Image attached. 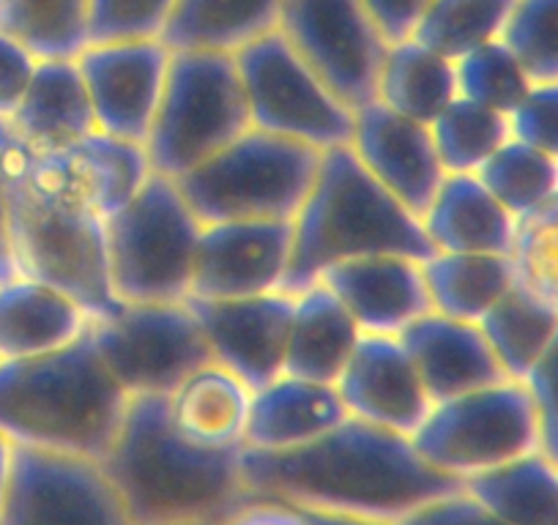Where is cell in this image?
<instances>
[{
    "instance_id": "ee69618b",
    "label": "cell",
    "mask_w": 558,
    "mask_h": 525,
    "mask_svg": "<svg viewBox=\"0 0 558 525\" xmlns=\"http://www.w3.org/2000/svg\"><path fill=\"white\" fill-rule=\"evenodd\" d=\"M36 66L39 61L23 45L0 34V118L14 115L34 80Z\"/></svg>"
},
{
    "instance_id": "74e56055",
    "label": "cell",
    "mask_w": 558,
    "mask_h": 525,
    "mask_svg": "<svg viewBox=\"0 0 558 525\" xmlns=\"http://www.w3.org/2000/svg\"><path fill=\"white\" fill-rule=\"evenodd\" d=\"M509 257L518 280L558 309V195L518 217Z\"/></svg>"
},
{
    "instance_id": "ffe728a7",
    "label": "cell",
    "mask_w": 558,
    "mask_h": 525,
    "mask_svg": "<svg viewBox=\"0 0 558 525\" xmlns=\"http://www.w3.org/2000/svg\"><path fill=\"white\" fill-rule=\"evenodd\" d=\"M400 342L433 403H447L469 391L512 380L504 373L480 323L427 313L402 331Z\"/></svg>"
},
{
    "instance_id": "f546056e",
    "label": "cell",
    "mask_w": 558,
    "mask_h": 525,
    "mask_svg": "<svg viewBox=\"0 0 558 525\" xmlns=\"http://www.w3.org/2000/svg\"><path fill=\"white\" fill-rule=\"evenodd\" d=\"M425 266L433 313L480 323L487 309L514 285V262L509 255H463L436 252Z\"/></svg>"
},
{
    "instance_id": "f6af8a7d",
    "label": "cell",
    "mask_w": 558,
    "mask_h": 525,
    "mask_svg": "<svg viewBox=\"0 0 558 525\" xmlns=\"http://www.w3.org/2000/svg\"><path fill=\"white\" fill-rule=\"evenodd\" d=\"M389 45L411 39L433 0H362Z\"/></svg>"
},
{
    "instance_id": "8fae6325",
    "label": "cell",
    "mask_w": 558,
    "mask_h": 525,
    "mask_svg": "<svg viewBox=\"0 0 558 525\" xmlns=\"http://www.w3.org/2000/svg\"><path fill=\"white\" fill-rule=\"evenodd\" d=\"M90 337L107 373L129 398H170L195 369L214 362L186 302L123 304L116 318L90 320Z\"/></svg>"
},
{
    "instance_id": "60d3db41",
    "label": "cell",
    "mask_w": 558,
    "mask_h": 525,
    "mask_svg": "<svg viewBox=\"0 0 558 525\" xmlns=\"http://www.w3.org/2000/svg\"><path fill=\"white\" fill-rule=\"evenodd\" d=\"M514 141L558 159V83H534L509 115Z\"/></svg>"
},
{
    "instance_id": "5bb4252c",
    "label": "cell",
    "mask_w": 558,
    "mask_h": 525,
    "mask_svg": "<svg viewBox=\"0 0 558 525\" xmlns=\"http://www.w3.org/2000/svg\"><path fill=\"white\" fill-rule=\"evenodd\" d=\"M170 61L173 50L162 39L99 41L85 47L77 63L99 132L146 146Z\"/></svg>"
},
{
    "instance_id": "9a60e30c",
    "label": "cell",
    "mask_w": 558,
    "mask_h": 525,
    "mask_svg": "<svg viewBox=\"0 0 558 525\" xmlns=\"http://www.w3.org/2000/svg\"><path fill=\"white\" fill-rule=\"evenodd\" d=\"M214 362L239 375L252 391L286 375L288 334L296 296L286 291L250 298H186Z\"/></svg>"
},
{
    "instance_id": "d6986e66",
    "label": "cell",
    "mask_w": 558,
    "mask_h": 525,
    "mask_svg": "<svg viewBox=\"0 0 558 525\" xmlns=\"http://www.w3.org/2000/svg\"><path fill=\"white\" fill-rule=\"evenodd\" d=\"M318 282L345 304L362 334L400 337L408 326L433 313L425 266L405 255L342 260L326 269Z\"/></svg>"
},
{
    "instance_id": "681fc988",
    "label": "cell",
    "mask_w": 558,
    "mask_h": 525,
    "mask_svg": "<svg viewBox=\"0 0 558 525\" xmlns=\"http://www.w3.org/2000/svg\"><path fill=\"white\" fill-rule=\"evenodd\" d=\"M12 465H14V441L0 432V514H3L9 481H12Z\"/></svg>"
},
{
    "instance_id": "cb8c5ba5",
    "label": "cell",
    "mask_w": 558,
    "mask_h": 525,
    "mask_svg": "<svg viewBox=\"0 0 558 525\" xmlns=\"http://www.w3.org/2000/svg\"><path fill=\"white\" fill-rule=\"evenodd\" d=\"M436 252L512 255L518 219L490 195L480 175H447L422 217Z\"/></svg>"
},
{
    "instance_id": "9c48e42d",
    "label": "cell",
    "mask_w": 558,
    "mask_h": 525,
    "mask_svg": "<svg viewBox=\"0 0 558 525\" xmlns=\"http://www.w3.org/2000/svg\"><path fill=\"white\" fill-rule=\"evenodd\" d=\"M411 443L425 463L458 481L539 452L529 389L523 380H501L436 403Z\"/></svg>"
},
{
    "instance_id": "d590c367",
    "label": "cell",
    "mask_w": 558,
    "mask_h": 525,
    "mask_svg": "<svg viewBox=\"0 0 558 525\" xmlns=\"http://www.w3.org/2000/svg\"><path fill=\"white\" fill-rule=\"evenodd\" d=\"M476 175L514 219L558 195V159L514 137H509Z\"/></svg>"
},
{
    "instance_id": "52a82bcc",
    "label": "cell",
    "mask_w": 558,
    "mask_h": 525,
    "mask_svg": "<svg viewBox=\"0 0 558 525\" xmlns=\"http://www.w3.org/2000/svg\"><path fill=\"white\" fill-rule=\"evenodd\" d=\"M203 222L175 179L151 173L143 190L107 219L110 282L123 304L186 302Z\"/></svg>"
},
{
    "instance_id": "7a4b0ae2",
    "label": "cell",
    "mask_w": 558,
    "mask_h": 525,
    "mask_svg": "<svg viewBox=\"0 0 558 525\" xmlns=\"http://www.w3.org/2000/svg\"><path fill=\"white\" fill-rule=\"evenodd\" d=\"M0 175L7 186L20 277L72 296L94 320L116 318L107 219L85 192L66 148L36 151L0 118Z\"/></svg>"
},
{
    "instance_id": "83f0119b",
    "label": "cell",
    "mask_w": 558,
    "mask_h": 525,
    "mask_svg": "<svg viewBox=\"0 0 558 525\" xmlns=\"http://www.w3.org/2000/svg\"><path fill=\"white\" fill-rule=\"evenodd\" d=\"M458 96V63L452 58L430 50L413 36L389 45L375 99L430 126Z\"/></svg>"
},
{
    "instance_id": "2e32d148",
    "label": "cell",
    "mask_w": 558,
    "mask_h": 525,
    "mask_svg": "<svg viewBox=\"0 0 558 525\" xmlns=\"http://www.w3.org/2000/svg\"><path fill=\"white\" fill-rule=\"evenodd\" d=\"M293 219L203 224L190 298H250L282 291Z\"/></svg>"
},
{
    "instance_id": "f35d334b",
    "label": "cell",
    "mask_w": 558,
    "mask_h": 525,
    "mask_svg": "<svg viewBox=\"0 0 558 525\" xmlns=\"http://www.w3.org/2000/svg\"><path fill=\"white\" fill-rule=\"evenodd\" d=\"M531 83H558V0H518L504 30Z\"/></svg>"
},
{
    "instance_id": "ba28073f",
    "label": "cell",
    "mask_w": 558,
    "mask_h": 525,
    "mask_svg": "<svg viewBox=\"0 0 558 525\" xmlns=\"http://www.w3.org/2000/svg\"><path fill=\"white\" fill-rule=\"evenodd\" d=\"M252 129L235 56L173 52L146 154L154 173L181 179Z\"/></svg>"
},
{
    "instance_id": "5b68a950",
    "label": "cell",
    "mask_w": 558,
    "mask_h": 525,
    "mask_svg": "<svg viewBox=\"0 0 558 525\" xmlns=\"http://www.w3.org/2000/svg\"><path fill=\"white\" fill-rule=\"evenodd\" d=\"M373 255L425 262L436 255V246L422 219L369 175L351 146L329 148L293 219V257L282 291L296 296L337 262Z\"/></svg>"
},
{
    "instance_id": "484cf974",
    "label": "cell",
    "mask_w": 558,
    "mask_h": 525,
    "mask_svg": "<svg viewBox=\"0 0 558 525\" xmlns=\"http://www.w3.org/2000/svg\"><path fill=\"white\" fill-rule=\"evenodd\" d=\"M255 391L235 373L211 362L195 369L168 398L173 427L203 449L244 447Z\"/></svg>"
},
{
    "instance_id": "ac0fdd59",
    "label": "cell",
    "mask_w": 558,
    "mask_h": 525,
    "mask_svg": "<svg viewBox=\"0 0 558 525\" xmlns=\"http://www.w3.org/2000/svg\"><path fill=\"white\" fill-rule=\"evenodd\" d=\"M337 391L351 416L408 438L436 405L400 337L386 334H362Z\"/></svg>"
},
{
    "instance_id": "7402d4cb",
    "label": "cell",
    "mask_w": 558,
    "mask_h": 525,
    "mask_svg": "<svg viewBox=\"0 0 558 525\" xmlns=\"http://www.w3.org/2000/svg\"><path fill=\"white\" fill-rule=\"evenodd\" d=\"M36 151H61L99 132L77 61H39L23 101L9 118Z\"/></svg>"
},
{
    "instance_id": "7dc6e473",
    "label": "cell",
    "mask_w": 558,
    "mask_h": 525,
    "mask_svg": "<svg viewBox=\"0 0 558 525\" xmlns=\"http://www.w3.org/2000/svg\"><path fill=\"white\" fill-rule=\"evenodd\" d=\"M17 257H14V241H12V219H9V200L7 186H3V175H0V285L3 282L17 280Z\"/></svg>"
},
{
    "instance_id": "8992f818",
    "label": "cell",
    "mask_w": 558,
    "mask_h": 525,
    "mask_svg": "<svg viewBox=\"0 0 558 525\" xmlns=\"http://www.w3.org/2000/svg\"><path fill=\"white\" fill-rule=\"evenodd\" d=\"M324 151L263 129H246L225 151L175 179L203 224L296 219Z\"/></svg>"
},
{
    "instance_id": "f907efd6",
    "label": "cell",
    "mask_w": 558,
    "mask_h": 525,
    "mask_svg": "<svg viewBox=\"0 0 558 525\" xmlns=\"http://www.w3.org/2000/svg\"><path fill=\"white\" fill-rule=\"evenodd\" d=\"M186 525H211V523H186Z\"/></svg>"
},
{
    "instance_id": "1f68e13d",
    "label": "cell",
    "mask_w": 558,
    "mask_h": 525,
    "mask_svg": "<svg viewBox=\"0 0 558 525\" xmlns=\"http://www.w3.org/2000/svg\"><path fill=\"white\" fill-rule=\"evenodd\" d=\"M0 34L36 61H77L90 45V0H0Z\"/></svg>"
},
{
    "instance_id": "8d00e7d4",
    "label": "cell",
    "mask_w": 558,
    "mask_h": 525,
    "mask_svg": "<svg viewBox=\"0 0 558 525\" xmlns=\"http://www.w3.org/2000/svg\"><path fill=\"white\" fill-rule=\"evenodd\" d=\"M454 63H458L460 96L504 115H512L514 107L525 99L534 85L514 52L504 45V39L490 41Z\"/></svg>"
},
{
    "instance_id": "7c38bea8",
    "label": "cell",
    "mask_w": 558,
    "mask_h": 525,
    "mask_svg": "<svg viewBox=\"0 0 558 525\" xmlns=\"http://www.w3.org/2000/svg\"><path fill=\"white\" fill-rule=\"evenodd\" d=\"M279 34L348 107L378 96L389 41L362 0H286Z\"/></svg>"
},
{
    "instance_id": "4316f807",
    "label": "cell",
    "mask_w": 558,
    "mask_h": 525,
    "mask_svg": "<svg viewBox=\"0 0 558 525\" xmlns=\"http://www.w3.org/2000/svg\"><path fill=\"white\" fill-rule=\"evenodd\" d=\"M286 0H179L159 39L173 52H228L279 30Z\"/></svg>"
},
{
    "instance_id": "d6a6232c",
    "label": "cell",
    "mask_w": 558,
    "mask_h": 525,
    "mask_svg": "<svg viewBox=\"0 0 558 525\" xmlns=\"http://www.w3.org/2000/svg\"><path fill=\"white\" fill-rule=\"evenodd\" d=\"M85 192L105 219L121 211L154 173L146 146L94 132L66 148Z\"/></svg>"
},
{
    "instance_id": "7bdbcfd3",
    "label": "cell",
    "mask_w": 558,
    "mask_h": 525,
    "mask_svg": "<svg viewBox=\"0 0 558 525\" xmlns=\"http://www.w3.org/2000/svg\"><path fill=\"white\" fill-rule=\"evenodd\" d=\"M400 525H509L501 517L482 506L476 498H471L465 490L452 492L447 498L427 503L418 512L408 514L400 520Z\"/></svg>"
},
{
    "instance_id": "e0dca14e",
    "label": "cell",
    "mask_w": 558,
    "mask_h": 525,
    "mask_svg": "<svg viewBox=\"0 0 558 525\" xmlns=\"http://www.w3.org/2000/svg\"><path fill=\"white\" fill-rule=\"evenodd\" d=\"M351 148L369 175L408 211L418 219L425 217L447 179L427 123L400 115L384 101L373 99L353 110Z\"/></svg>"
},
{
    "instance_id": "3957f363",
    "label": "cell",
    "mask_w": 558,
    "mask_h": 525,
    "mask_svg": "<svg viewBox=\"0 0 558 525\" xmlns=\"http://www.w3.org/2000/svg\"><path fill=\"white\" fill-rule=\"evenodd\" d=\"M241 449L195 447L173 427L165 394H137L99 463L134 525H219L252 501Z\"/></svg>"
},
{
    "instance_id": "c3c4849f",
    "label": "cell",
    "mask_w": 558,
    "mask_h": 525,
    "mask_svg": "<svg viewBox=\"0 0 558 525\" xmlns=\"http://www.w3.org/2000/svg\"><path fill=\"white\" fill-rule=\"evenodd\" d=\"M302 514L310 520V525H400V523H389V520L351 517V514H331V512H310V509H302Z\"/></svg>"
},
{
    "instance_id": "d4e9b609",
    "label": "cell",
    "mask_w": 558,
    "mask_h": 525,
    "mask_svg": "<svg viewBox=\"0 0 558 525\" xmlns=\"http://www.w3.org/2000/svg\"><path fill=\"white\" fill-rule=\"evenodd\" d=\"M359 340L362 329L345 304L324 282H315L307 291L296 293L291 334H288L286 375L337 386Z\"/></svg>"
},
{
    "instance_id": "e575fe53",
    "label": "cell",
    "mask_w": 558,
    "mask_h": 525,
    "mask_svg": "<svg viewBox=\"0 0 558 525\" xmlns=\"http://www.w3.org/2000/svg\"><path fill=\"white\" fill-rule=\"evenodd\" d=\"M447 175H476L482 164L512 137L509 115L458 96L430 123Z\"/></svg>"
},
{
    "instance_id": "4fadbf2b",
    "label": "cell",
    "mask_w": 558,
    "mask_h": 525,
    "mask_svg": "<svg viewBox=\"0 0 558 525\" xmlns=\"http://www.w3.org/2000/svg\"><path fill=\"white\" fill-rule=\"evenodd\" d=\"M0 525H134L99 460L14 443Z\"/></svg>"
},
{
    "instance_id": "bcb514c9",
    "label": "cell",
    "mask_w": 558,
    "mask_h": 525,
    "mask_svg": "<svg viewBox=\"0 0 558 525\" xmlns=\"http://www.w3.org/2000/svg\"><path fill=\"white\" fill-rule=\"evenodd\" d=\"M219 525H310V520L296 506L252 498Z\"/></svg>"
},
{
    "instance_id": "4dcf8cb0",
    "label": "cell",
    "mask_w": 558,
    "mask_h": 525,
    "mask_svg": "<svg viewBox=\"0 0 558 525\" xmlns=\"http://www.w3.org/2000/svg\"><path fill=\"white\" fill-rule=\"evenodd\" d=\"M480 329L501 362L504 373L512 380H525L531 367L556 340L558 309L529 285L514 280V285L487 309Z\"/></svg>"
},
{
    "instance_id": "30bf717a",
    "label": "cell",
    "mask_w": 558,
    "mask_h": 525,
    "mask_svg": "<svg viewBox=\"0 0 558 525\" xmlns=\"http://www.w3.org/2000/svg\"><path fill=\"white\" fill-rule=\"evenodd\" d=\"M235 63L252 126L318 151L351 146L353 107L318 77L279 30L235 52Z\"/></svg>"
},
{
    "instance_id": "603a6c76",
    "label": "cell",
    "mask_w": 558,
    "mask_h": 525,
    "mask_svg": "<svg viewBox=\"0 0 558 525\" xmlns=\"http://www.w3.org/2000/svg\"><path fill=\"white\" fill-rule=\"evenodd\" d=\"M90 315L58 288L17 277L0 285V362L61 351L88 331Z\"/></svg>"
},
{
    "instance_id": "ab89813d",
    "label": "cell",
    "mask_w": 558,
    "mask_h": 525,
    "mask_svg": "<svg viewBox=\"0 0 558 525\" xmlns=\"http://www.w3.org/2000/svg\"><path fill=\"white\" fill-rule=\"evenodd\" d=\"M179 0H90V45L159 39Z\"/></svg>"
},
{
    "instance_id": "f1b7e54d",
    "label": "cell",
    "mask_w": 558,
    "mask_h": 525,
    "mask_svg": "<svg viewBox=\"0 0 558 525\" xmlns=\"http://www.w3.org/2000/svg\"><path fill=\"white\" fill-rule=\"evenodd\" d=\"M463 490L509 525H558V465L542 452L471 476Z\"/></svg>"
},
{
    "instance_id": "277c9868",
    "label": "cell",
    "mask_w": 558,
    "mask_h": 525,
    "mask_svg": "<svg viewBox=\"0 0 558 525\" xmlns=\"http://www.w3.org/2000/svg\"><path fill=\"white\" fill-rule=\"evenodd\" d=\"M126 403L129 394L107 373L90 326L61 351L0 362V432L20 447L101 460Z\"/></svg>"
},
{
    "instance_id": "6da1fadb",
    "label": "cell",
    "mask_w": 558,
    "mask_h": 525,
    "mask_svg": "<svg viewBox=\"0 0 558 525\" xmlns=\"http://www.w3.org/2000/svg\"><path fill=\"white\" fill-rule=\"evenodd\" d=\"M241 479L246 496L257 501L389 523L463 490V481L425 463L411 438L356 416L286 452L244 447Z\"/></svg>"
},
{
    "instance_id": "b9f144b4",
    "label": "cell",
    "mask_w": 558,
    "mask_h": 525,
    "mask_svg": "<svg viewBox=\"0 0 558 525\" xmlns=\"http://www.w3.org/2000/svg\"><path fill=\"white\" fill-rule=\"evenodd\" d=\"M525 389L531 394L539 430V452L558 465V334L545 356L525 375Z\"/></svg>"
},
{
    "instance_id": "44dd1931",
    "label": "cell",
    "mask_w": 558,
    "mask_h": 525,
    "mask_svg": "<svg viewBox=\"0 0 558 525\" xmlns=\"http://www.w3.org/2000/svg\"><path fill=\"white\" fill-rule=\"evenodd\" d=\"M337 386L279 375L255 391L244 447L260 452H286L304 447L348 419Z\"/></svg>"
},
{
    "instance_id": "836d02e7",
    "label": "cell",
    "mask_w": 558,
    "mask_h": 525,
    "mask_svg": "<svg viewBox=\"0 0 558 525\" xmlns=\"http://www.w3.org/2000/svg\"><path fill=\"white\" fill-rule=\"evenodd\" d=\"M518 0H433L418 20L413 39L460 61L469 52L504 39Z\"/></svg>"
}]
</instances>
